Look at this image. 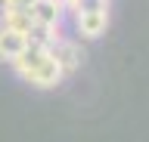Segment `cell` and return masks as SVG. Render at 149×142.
I'll list each match as a JSON object with an SVG mask.
<instances>
[{
  "label": "cell",
  "instance_id": "1",
  "mask_svg": "<svg viewBox=\"0 0 149 142\" xmlns=\"http://www.w3.org/2000/svg\"><path fill=\"white\" fill-rule=\"evenodd\" d=\"M13 68H16V74L25 80V84L37 86V90H53L59 80H62V68H59V62L53 59V53L47 47H31L28 43L25 53L13 62Z\"/></svg>",
  "mask_w": 149,
  "mask_h": 142
},
{
  "label": "cell",
  "instance_id": "2",
  "mask_svg": "<svg viewBox=\"0 0 149 142\" xmlns=\"http://www.w3.org/2000/svg\"><path fill=\"white\" fill-rule=\"evenodd\" d=\"M74 28L84 40H96L106 34L109 28V3L102 6H90V10H78L74 12Z\"/></svg>",
  "mask_w": 149,
  "mask_h": 142
},
{
  "label": "cell",
  "instance_id": "3",
  "mask_svg": "<svg viewBox=\"0 0 149 142\" xmlns=\"http://www.w3.org/2000/svg\"><path fill=\"white\" fill-rule=\"evenodd\" d=\"M50 53H53V59L59 62V68H62V74H72V71H78L81 68V62H84V49H81V43H74V40H68V37H59L50 43Z\"/></svg>",
  "mask_w": 149,
  "mask_h": 142
},
{
  "label": "cell",
  "instance_id": "4",
  "mask_svg": "<svg viewBox=\"0 0 149 142\" xmlns=\"http://www.w3.org/2000/svg\"><path fill=\"white\" fill-rule=\"evenodd\" d=\"M65 16V3L62 0H37L31 6V19L34 25H44V28H59Z\"/></svg>",
  "mask_w": 149,
  "mask_h": 142
},
{
  "label": "cell",
  "instance_id": "5",
  "mask_svg": "<svg viewBox=\"0 0 149 142\" xmlns=\"http://www.w3.org/2000/svg\"><path fill=\"white\" fill-rule=\"evenodd\" d=\"M28 47V37L25 34H19V31L6 28V25H0V62H16Z\"/></svg>",
  "mask_w": 149,
  "mask_h": 142
},
{
  "label": "cell",
  "instance_id": "6",
  "mask_svg": "<svg viewBox=\"0 0 149 142\" xmlns=\"http://www.w3.org/2000/svg\"><path fill=\"white\" fill-rule=\"evenodd\" d=\"M0 25H6V28L19 31V34H28V31L34 28V19H31V10H9V6H6Z\"/></svg>",
  "mask_w": 149,
  "mask_h": 142
},
{
  "label": "cell",
  "instance_id": "7",
  "mask_svg": "<svg viewBox=\"0 0 149 142\" xmlns=\"http://www.w3.org/2000/svg\"><path fill=\"white\" fill-rule=\"evenodd\" d=\"M3 3H6L9 10H31L37 0H3Z\"/></svg>",
  "mask_w": 149,
  "mask_h": 142
},
{
  "label": "cell",
  "instance_id": "8",
  "mask_svg": "<svg viewBox=\"0 0 149 142\" xmlns=\"http://www.w3.org/2000/svg\"><path fill=\"white\" fill-rule=\"evenodd\" d=\"M62 3H65V10H72V12L81 6V0H62Z\"/></svg>",
  "mask_w": 149,
  "mask_h": 142
},
{
  "label": "cell",
  "instance_id": "9",
  "mask_svg": "<svg viewBox=\"0 0 149 142\" xmlns=\"http://www.w3.org/2000/svg\"><path fill=\"white\" fill-rule=\"evenodd\" d=\"M3 12H6V3H3V0H0V19H3Z\"/></svg>",
  "mask_w": 149,
  "mask_h": 142
}]
</instances>
